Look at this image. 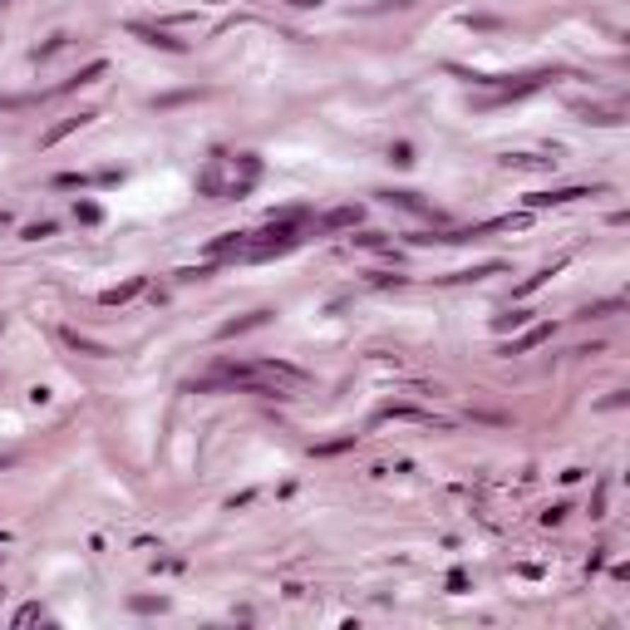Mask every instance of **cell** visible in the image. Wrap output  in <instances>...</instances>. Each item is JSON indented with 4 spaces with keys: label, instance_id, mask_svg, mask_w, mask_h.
I'll return each instance as SVG.
<instances>
[{
    "label": "cell",
    "instance_id": "obj_1",
    "mask_svg": "<svg viewBox=\"0 0 630 630\" xmlns=\"http://www.w3.org/2000/svg\"><path fill=\"white\" fill-rule=\"evenodd\" d=\"M133 35H143L148 45H163V50H173V55L183 50V40H173V35H163V30H148V25H133Z\"/></svg>",
    "mask_w": 630,
    "mask_h": 630
},
{
    "label": "cell",
    "instance_id": "obj_2",
    "mask_svg": "<svg viewBox=\"0 0 630 630\" xmlns=\"http://www.w3.org/2000/svg\"><path fill=\"white\" fill-rule=\"evenodd\" d=\"M571 197H591V193H586V188H561V193H537L532 202L546 207V202H571Z\"/></svg>",
    "mask_w": 630,
    "mask_h": 630
},
{
    "label": "cell",
    "instance_id": "obj_3",
    "mask_svg": "<svg viewBox=\"0 0 630 630\" xmlns=\"http://www.w3.org/2000/svg\"><path fill=\"white\" fill-rule=\"evenodd\" d=\"M542 340H551V325H537L532 335H522L517 345H508V355H522V350H532V345H542Z\"/></svg>",
    "mask_w": 630,
    "mask_h": 630
},
{
    "label": "cell",
    "instance_id": "obj_4",
    "mask_svg": "<svg viewBox=\"0 0 630 630\" xmlns=\"http://www.w3.org/2000/svg\"><path fill=\"white\" fill-rule=\"evenodd\" d=\"M355 222H360V207H335L320 227H355Z\"/></svg>",
    "mask_w": 630,
    "mask_h": 630
},
{
    "label": "cell",
    "instance_id": "obj_5",
    "mask_svg": "<svg viewBox=\"0 0 630 630\" xmlns=\"http://www.w3.org/2000/svg\"><path fill=\"white\" fill-rule=\"evenodd\" d=\"M389 202H399V207H409V212H423V217H428V207H423L419 197H414V193H389Z\"/></svg>",
    "mask_w": 630,
    "mask_h": 630
},
{
    "label": "cell",
    "instance_id": "obj_6",
    "mask_svg": "<svg viewBox=\"0 0 630 630\" xmlns=\"http://www.w3.org/2000/svg\"><path fill=\"white\" fill-rule=\"evenodd\" d=\"M138 286H143V281H128V286H118V291H108L104 301H108V306H113V301H128V296H133V291H138Z\"/></svg>",
    "mask_w": 630,
    "mask_h": 630
},
{
    "label": "cell",
    "instance_id": "obj_7",
    "mask_svg": "<svg viewBox=\"0 0 630 630\" xmlns=\"http://www.w3.org/2000/svg\"><path fill=\"white\" fill-rule=\"evenodd\" d=\"M291 5H320V0H291Z\"/></svg>",
    "mask_w": 630,
    "mask_h": 630
}]
</instances>
